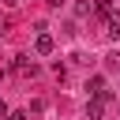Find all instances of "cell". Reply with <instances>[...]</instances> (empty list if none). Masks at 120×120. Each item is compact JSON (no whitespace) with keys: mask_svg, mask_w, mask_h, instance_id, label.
<instances>
[{"mask_svg":"<svg viewBox=\"0 0 120 120\" xmlns=\"http://www.w3.org/2000/svg\"><path fill=\"white\" fill-rule=\"evenodd\" d=\"M4 116H8V105H4V98H0V120H4Z\"/></svg>","mask_w":120,"mask_h":120,"instance_id":"cell-7","label":"cell"},{"mask_svg":"<svg viewBox=\"0 0 120 120\" xmlns=\"http://www.w3.org/2000/svg\"><path fill=\"white\" fill-rule=\"evenodd\" d=\"M11 68H15V75H22V79H34V75H38V64H34L30 56H15Z\"/></svg>","mask_w":120,"mask_h":120,"instance_id":"cell-1","label":"cell"},{"mask_svg":"<svg viewBox=\"0 0 120 120\" xmlns=\"http://www.w3.org/2000/svg\"><path fill=\"white\" fill-rule=\"evenodd\" d=\"M56 49V41H52V34H45V30H38V41H34V52L38 56H49Z\"/></svg>","mask_w":120,"mask_h":120,"instance_id":"cell-2","label":"cell"},{"mask_svg":"<svg viewBox=\"0 0 120 120\" xmlns=\"http://www.w3.org/2000/svg\"><path fill=\"white\" fill-rule=\"evenodd\" d=\"M105 34L109 38H120V11H109L105 15Z\"/></svg>","mask_w":120,"mask_h":120,"instance_id":"cell-4","label":"cell"},{"mask_svg":"<svg viewBox=\"0 0 120 120\" xmlns=\"http://www.w3.org/2000/svg\"><path fill=\"white\" fill-rule=\"evenodd\" d=\"M101 112H105V98H90V105H86V116H90V120H101Z\"/></svg>","mask_w":120,"mask_h":120,"instance_id":"cell-5","label":"cell"},{"mask_svg":"<svg viewBox=\"0 0 120 120\" xmlns=\"http://www.w3.org/2000/svg\"><path fill=\"white\" fill-rule=\"evenodd\" d=\"M4 120H26V112H19V109H15V112H8Z\"/></svg>","mask_w":120,"mask_h":120,"instance_id":"cell-6","label":"cell"},{"mask_svg":"<svg viewBox=\"0 0 120 120\" xmlns=\"http://www.w3.org/2000/svg\"><path fill=\"white\" fill-rule=\"evenodd\" d=\"M86 90H90V98H105V101L112 98V94L105 90V79H101V75H94V79H86Z\"/></svg>","mask_w":120,"mask_h":120,"instance_id":"cell-3","label":"cell"},{"mask_svg":"<svg viewBox=\"0 0 120 120\" xmlns=\"http://www.w3.org/2000/svg\"><path fill=\"white\" fill-rule=\"evenodd\" d=\"M60 4H64V0H49V8H60Z\"/></svg>","mask_w":120,"mask_h":120,"instance_id":"cell-8","label":"cell"}]
</instances>
